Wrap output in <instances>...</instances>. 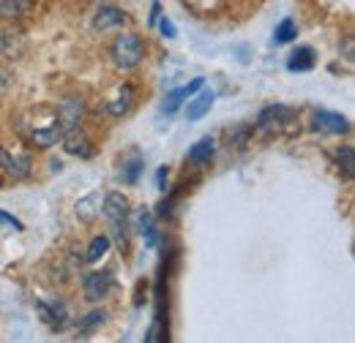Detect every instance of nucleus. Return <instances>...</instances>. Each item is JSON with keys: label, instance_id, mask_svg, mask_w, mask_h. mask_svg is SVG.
Returning a JSON list of instances; mask_svg holds the SVG:
<instances>
[{"label": "nucleus", "instance_id": "f257e3e1", "mask_svg": "<svg viewBox=\"0 0 355 343\" xmlns=\"http://www.w3.org/2000/svg\"><path fill=\"white\" fill-rule=\"evenodd\" d=\"M142 57H145V41L139 36L123 33V36L115 39V44H112V60H115L118 68H134V66L142 63Z\"/></svg>", "mask_w": 355, "mask_h": 343}, {"label": "nucleus", "instance_id": "f03ea898", "mask_svg": "<svg viewBox=\"0 0 355 343\" xmlns=\"http://www.w3.org/2000/svg\"><path fill=\"white\" fill-rule=\"evenodd\" d=\"M295 120V112L290 109V106H282V104H276V106H268L260 112V118H257V129L266 131V133H282V131H287V126Z\"/></svg>", "mask_w": 355, "mask_h": 343}, {"label": "nucleus", "instance_id": "7ed1b4c3", "mask_svg": "<svg viewBox=\"0 0 355 343\" xmlns=\"http://www.w3.org/2000/svg\"><path fill=\"white\" fill-rule=\"evenodd\" d=\"M0 169H6L14 180H28L31 177V156L11 153V150L0 147Z\"/></svg>", "mask_w": 355, "mask_h": 343}, {"label": "nucleus", "instance_id": "20e7f679", "mask_svg": "<svg viewBox=\"0 0 355 343\" xmlns=\"http://www.w3.org/2000/svg\"><path fill=\"white\" fill-rule=\"evenodd\" d=\"M126 22H129V17H126V14H123L118 6L104 3V6H98L96 17H93V30L104 33V30H112V28H123Z\"/></svg>", "mask_w": 355, "mask_h": 343}, {"label": "nucleus", "instance_id": "39448f33", "mask_svg": "<svg viewBox=\"0 0 355 343\" xmlns=\"http://www.w3.org/2000/svg\"><path fill=\"white\" fill-rule=\"evenodd\" d=\"M112 286H115V278H112V272H110V270L90 272L88 278H85V297H88L90 302L104 300V297L112 292Z\"/></svg>", "mask_w": 355, "mask_h": 343}, {"label": "nucleus", "instance_id": "423d86ee", "mask_svg": "<svg viewBox=\"0 0 355 343\" xmlns=\"http://www.w3.org/2000/svg\"><path fill=\"white\" fill-rule=\"evenodd\" d=\"M63 150H66L69 156H77V158H90V156H93V142H90L88 133L83 129H71V131H66Z\"/></svg>", "mask_w": 355, "mask_h": 343}, {"label": "nucleus", "instance_id": "0eeeda50", "mask_svg": "<svg viewBox=\"0 0 355 343\" xmlns=\"http://www.w3.org/2000/svg\"><path fill=\"white\" fill-rule=\"evenodd\" d=\"M31 145L33 147H52V145H58V139L63 136V126H60V120L55 118V120H49L46 126H36V129H31Z\"/></svg>", "mask_w": 355, "mask_h": 343}, {"label": "nucleus", "instance_id": "6e6552de", "mask_svg": "<svg viewBox=\"0 0 355 343\" xmlns=\"http://www.w3.org/2000/svg\"><path fill=\"white\" fill-rule=\"evenodd\" d=\"M314 129L322 131V133H345V131H350V123H347V118L345 115H339V112H314Z\"/></svg>", "mask_w": 355, "mask_h": 343}, {"label": "nucleus", "instance_id": "1a4fd4ad", "mask_svg": "<svg viewBox=\"0 0 355 343\" xmlns=\"http://www.w3.org/2000/svg\"><path fill=\"white\" fill-rule=\"evenodd\" d=\"M101 213L107 215L110 223L112 221H123V218H129V199L121 191H110L104 196V202H101Z\"/></svg>", "mask_w": 355, "mask_h": 343}, {"label": "nucleus", "instance_id": "9d476101", "mask_svg": "<svg viewBox=\"0 0 355 343\" xmlns=\"http://www.w3.org/2000/svg\"><path fill=\"white\" fill-rule=\"evenodd\" d=\"M197 93H200V95H194V98L189 101V106H186V118H189V120H200V118H205V115L211 112L214 101H216V93L208 90L205 85L200 87Z\"/></svg>", "mask_w": 355, "mask_h": 343}, {"label": "nucleus", "instance_id": "9b49d317", "mask_svg": "<svg viewBox=\"0 0 355 343\" xmlns=\"http://www.w3.org/2000/svg\"><path fill=\"white\" fill-rule=\"evenodd\" d=\"M202 85H205L202 80H194V82H189V85L175 87V90H173V93H167V98L162 101V109H164L167 115H175L178 106H180L183 101H189V95H194V93H197Z\"/></svg>", "mask_w": 355, "mask_h": 343}, {"label": "nucleus", "instance_id": "f8f14e48", "mask_svg": "<svg viewBox=\"0 0 355 343\" xmlns=\"http://www.w3.org/2000/svg\"><path fill=\"white\" fill-rule=\"evenodd\" d=\"M58 120L63 131L80 129V120H83V101L80 98H69L60 104V112H58Z\"/></svg>", "mask_w": 355, "mask_h": 343}, {"label": "nucleus", "instance_id": "ddd939ff", "mask_svg": "<svg viewBox=\"0 0 355 343\" xmlns=\"http://www.w3.org/2000/svg\"><path fill=\"white\" fill-rule=\"evenodd\" d=\"M142 169H145V161H142V156L137 150H129V156L121 158V180L126 185H137L139 177H142Z\"/></svg>", "mask_w": 355, "mask_h": 343}, {"label": "nucleus", "instance_id": "4468645a", "mask_svg": "<svg viewBox=\"0 0 355 343\" xmlns=\"http://www.w3.org/2000/svg\"><path fill=\"white\" fill-rule=\"evenodd\" d=\"M314 63H317V57H314V49L311 46H298L287 57V68L290 71H311Z\"/></svg>", "mask_w": 355, "mask_h": 343}, {"label": "nucleus", "instance_id": "2eb2a0df", "mask_svg": "<svg viewBox=\"0 0 355 343\" xmlns=\"http://www.w3.org/2000/svg\"><path fill=\"white\" fill-rule=\"evenodd\" d=\"M214 150H216L214 136H205V139H200L197 145H191V147H189V161H191V164H197V167H202V164H208V161H211Z\"/></svg>", "mask_w": 355, "mask_h": 343}, {"label": "nucleus", "instance_id": "dca6fc26", "mask_svg": "<svg viewBox=\"0 0 355 343\" xmlns=\"http://www.w3.org/2000/svg\"><path fill=\"white\" fill-rule=\"evenodd\" d=\"M104 322H107V310H104V308H96V310L85 313V316L77 322V333H80L83 338H88V335H93Z\"/></svg>", "mask_w": 355, "mask_h": 343}, {"label": "nucleus", "instance_id": "f3484780", "mask_svg": "<svg viewBox=\"0 0 355 343\" xmlns=\"http://www.w3.org/2000/svg\"><path fill=\"white\" fill-rule=\"evenodd\" d=\"M36 310L42 313V319H44L46 324H52V327H58V330L66 324V308H63L60 302H52V305L36 302Z\"/></svg>", "mask_w": 355, "mask_h": 343}, {"label": "nucleus", "instance_id": "a211bd4d", "mask_svg": "<svg viewBox=\"0 0 355 343\" xmlns=\"http://www.w3.org/2000/svg\"><path fill=\"white\" fill-rule=\"evenodd\" d=\"M31 6L33 0H0V19H19Z\"/></svg>", "mask_w": 355, "mask_h": 343}, {"label": "nucleus", "instance_id": "6ab92c4d", "mask_svg": "<svg viewBox=\"0 0 355 343\" xmlns=\"http://www.w3.org/2000/svg\"><path fill=\"white\" fill-rule=\"evenodd\" d=\"M132 95H134L132 85L121 87V90H118V98L110 104V115H112V118H123V115L129 112V106H132Z\"/></svg>", "mask_w": 355, "mask_h": 343}, {"label": "nucleus", "instance_id": "aec40b11", "mask_svg": "<svg viewBox=\"0 0 355 343\" xmlns=\"http://www.w3.org/2000/svg\"><path fill=\"white\" fill-rule=\"evenodd\" d=\"M134 229H137L139 234H145L148 243L153 245V215L148 213L145 207H139V210L134 213Z\"/></svg>", "mask_w": 355, "mask_h": 343}, {"label": "nucleus", "instance_id": "412c9836", "mask_svg": "<svg viewBox=\"0 0 355 343\" xmlns=\"http://www.w3.org/2000/svg\"><path fill=\"white\" fill-rule=\"evenodd\" d=\"M107 251H110V237H107V234H98V237H93V243H90L88 254H85V261H88V264H96Z\"/></svg>", "mask_w": 355, "mask_h": 343}, {"label": "nucleus", "instance_id": "4be33fe9", "mask_svg": "<svg viewBox=\"0 0 355 343\" xmlns=\"http://www.w3.org/2000/svg\"><path fill=\"white\" fill-rule=\"evenodd\" d=\"M110 229H112L115 245H118L121 251H126V248H129V218H123V221H112Z\"/></svg>", "mask_w": 355, "mask_h": 343}, {"label": "nucleus", "instance_id": "5701e85b", "mask_svg": "<svg viewBox=\"0 0 355 343\" xmlns=\"http://www.w3.org/2000/svg\"><path fill=\"white\" fill-rule=\"evenodd\" d=\"M293 39H298L295 22H293V19H282L279 28H276V33H273V44H287V41H293Z\"/></svg>", "mask_w": 355, "mask_h": 343}, {"label": "nucleus", "instance_id": "b1692460", "mask_svg": "<svg viewBox=\"0 0 355 343\" xmlns=\"http://www.w3.org/2000/svg\"><path fill=\"white\" fill-rule=\"evenodd\" d=\"M96 199H98V194H90L83 202H77V215H80L83 221H93L96 213H101V205H93Z\"/></svg>", "mask_w": 355, "mask_h": 343}, {"label": "nucleus", "instance_id": "393cba45", "mask_svg": "<svg viewBox=\"0 0 355 343\" xmlns=\"http://www.w3.org/2000/svg\"><path fill=\"white\" fill-rule=\"evenodd\" d=\"M336 164L345 169V177H347V180H353V147H350V145H345V147L336 150Z\"/></svg>", "mask_w": 355, "mask_h": 343}, {"label": "nucleus", "instance_id": "a878e982", "mask_svg": "<svg viewBox=\"0 0 355 343\" xmlns=\"http://www.w3.org/2000/svg\"><path fill=\"white\" fill-rule=\"evenodd\" d=\"M0 223H6V229H14V232H22V229H25L22 221H17L14 215L3 213V210H0Z\"/></svg>", "mask_w": 355, "mask_h": 343}, {"label": "nucleus", "instance_id": "bb28decb", "mask_svg": "<svg viewBox=\"0 0 355 343\" xmlns=\"http://www.w3.org/2000/svg\"><path fill=\"white\" fill-rule=\"evenodd\" d=\"M159 30H162V36H167V39H175V25H173L170 19H162V22H159Z\"/></svg>", "mask_w": 355, "mask_h": 343}, {"label": "nucleus", "instance_id": "cd10ccee", "mask_svg": "<svg viewBox=\"0 0 355 343\" xmlns=\"http://www.w3.org/2000/svg\"><path fill=\"white\" fill-rule=\"evenodd\" d=\"M156 188L159 191H167V167H159L156 169Z\"/></svg>", "mask_w": 355, "mask_h": 343}, {"label": "nucleus", "instance_id": "c85d7f7f", "mask_svg": "<svg viewBox=\"0 0 355 343\" xmlns=\"http://www.w3.org/2000/svg\"><path fill=\"white\" fill-rule=\"evenodd\" d=\"M159 0H153V11H150V25H156V19H159Z\"/></svg>", "mask_w": 355, "mask_h": 343}, {"label": "nucleus", "instance_id": "c756f323", "mask_svg": "<svg viewBox=\"0 0 355 343\" xmlns=\"http://www.w3.org/2000/svg\"><path fill=\"white\" fill-rule=\"evenodd\" d=\"M0 185H3V180H0Z\"/></svg>", "mask_w": 355, "mask_h": 343}]
</instances>
